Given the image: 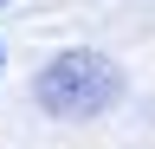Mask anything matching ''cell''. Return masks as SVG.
I'll return each mask as SVG.
<instances>
[{"mask_svg":"<svg viewBox=\"0 0 155 149\" xmlns=\"http://www.w3.org/2000/svg\"><path fill=\"white\" fill-rule=\"evenodd\" d=\"M32 97H39V110H52V117H97V110H110L123 97V71H116L104 52L78 46V52H58V59L39 71Z\"/></svg>","mask_w":155,"mask_h":149,"instance_id":"1","label":"cell"},{"mask_svg":"<svg viewBox=\"0 0 155 149\" xmlns=\"http://www.w3.org/2000/svg\"><path fill=\"white\" fill-rule=\"evenodd\" d=\"M0 7H7V0H0Z\"/></svg>","mask_w":155,"mask_h":149,"instance_id":"2","label":"cell"}]
</instances>
